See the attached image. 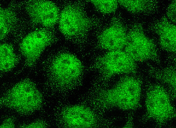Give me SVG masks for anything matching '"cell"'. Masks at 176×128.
<instances>
[{"instance_id": "7a4b0ae2", "label": "cell", "mask_w": 176, "mask_h": 128, "mask_svg": "<svg viewBox=\"0 0 176 128\" xmlns=\"http://www.w3.org/2000/svg\"><path fill=\"white\" fill-rule=\"evenodd\" d=\"M42 102L40 92L34 83L27 79L15 84L1 100V103L4 106L24 114L35 112Z\"/></svg>"}, {"instance_id": "6da1fadb", "label": "cell", "mask_w": 176, "mask_h": 128, "mask_svg": "<svg viewBox=\"0 0 176 128\" xmlns=\"http://www.w3.org/2000/svg\"><path fill=\"white\" fill-rule=\"evenodd\" d=\"M141 92V83L139 79L126 76L112 87L101 91L98 93L97 103L105 109L134 110L139 105Z\"/></svg>"}, {"instance_id": "9c48e42d", "label": "cell", "mask_w": 176, "mask_h": 128, "mask_svg": "<svg viewBox=\"0 0 176 128\" xmlns=\"http://www.w3.org/2000/svg\"><path fill=\"white\" fill-rule=\"evenodd\" d=\"M61 117L66 127L69 128H92L96 126L97 121L95 114L89 108L75 105L64 108Z\"/></svg>"}, {"instance_id": "d6986e66", "label": "cell", "mask_w": 176, "mask_h": 128, "mask_svg": "<svg viewBox=\"0 0 176 128\" xmlns=\"http://www.w3.org/2000/svg\"><path fill=\"white\" fill-rule=\"evenodd\" d=\"M46 123L43 121L38 120L29 123L22 127L23 128H45L46 127Z\"/></svg>"}, {"instance_id": "8fae6325", "label": "cell", "mask_w": 176, "mask_h": 128, "mask_svg": "<svg viewBox=\"0 0 176 128\" xmlns=\"http://www.w3.org/2000/svg\"><path fill=\"white\" fill-rule=\"evenodd\" d=\"M127 33L122 22L114 19L99 36L98 44L101 49L108 51L123 49L126 44Z\"/></svg>"}, {"instance_id": "8992f818", "label": "cell", "mask_w": 176, "mask_h": 128, "mask_svg": "<svg viewBox=\"0 0 176 128\" xmlns=\"http://www.w3.org/2000/svg\"><path fill=\"white\" fill-rule=\"evenodd\" d=\"M97 62V66L106 79L117 74L134 73L137 71L136 62L123 49L109 51Z\"/></svg>"}, {"instance_id": "e0dca14e", "label": "cell", "mask_w": 176, "mask_h": 128, "mask_svg": "<svg viewBox=\"0 0 176 128\" xmlns=\"http://www.w3.org/2000/svg\"><path fill=\"white\" fill-rule=\"evenodd\" d=\"M90 2L100 12L104 14L114 12L118 6L117 0H91Z\"/></svg>"}, {"instance_id": "277c9868", "label": "cell", "mask_w": 176, "mask_h": 128, "mask_svg": "<svg viewBox=\"0 0 176 128\" xmlns=\"http://www.w3.org/2000/svg\"><path fill=\"white\" fill-rule=\"evenodd\" d=\"M83 70L82 64L78 58L68 52L61 53L56 57L50 68L55 82L62 87L71 86L78 81Z\"/></svg>"}, {"instance_id": "5b68a950", "label": "cell", "mask_w": 176, "mask_h": 128, "mask_svg": "<svg viewBox=\"0 0 176 128\" xmlns=\"http://www.w3.org/2000/svg\"><path fill=\"white\" fill-rule=\"evenodd\" d=\"M124 51L136 62L154 60L158 57L152 40L145 34L141 25H134L127 32Z\"/></svg>"}, {"instance_id": "4fadbf2b", "label": "cell", "mask_w": 176, "mask_h": 128, "mask_svg": "<svg viewBox=\"0 0 176 128\" xmlns=\"http://www.w3.org/2000/svg\"><path fill=\"white\" fill-rule=\"evenodd\" d=\"M17 62V58L13 46L10 44L3 43L0 46V67L2 72L12 69Z\"/></svg>"}, {"instance_id": "30bf717a", "label": "cell", "mask_w": 176, "mask_h": 128, "mask_svg": "<svg viewBox=\"0 0 176 128\" xmlns=\"http://www.w3.org/2000/svg\"><path fill=\"white\" fill-rule=\"evenodd\" d=\"M27 10L32 20L46 28L54 26L59 18L58 8L50 1H31L27 6Z\"/></svg>"}, {"instance_id": "3957f363", "label": "cell", "mask_w": 176, "mask_h": 128, "mask_svg": "<svg viewBox=\"0 0 176 128\" xmlns=\"http://www.w3.org/2000/svg\"><path fill=\"white\" fill-rule=\"evenodd\" d=\"M146 119L153 120L159 126L176 117V111L168 93L158 84L150 86L146 92Z\"/></svg>"}, {"instance_id": "5bb4252c", "label": "cell", "mask_w": 176, "mask_h": 128, "mask_svg": "<svg viewBox=\"0 0 176 128\" xmlns=\"http://www.w3.org/2000/svg\"><path fill=\"white\" fill-rule=\"evenodd\" d=\"M118 4L133 13H141L152 9L153 4L149 0H117Z\"/></svg>"}, {"instance_id": "52a82bcc", "label": "cell", "mask_w": 176, "mask_h": 128, "mask_svg": "<svg viewBox=\"0 0 176 128\" xmlns=\"http://www.w3.org/2000/svg\"><path fill=\"white\" fill-rule=\"evenodd\" d=\"M59 18L60 31L63 35L69 37L84 35L91 25L90 19L80 8L75 6L65 8Z\"/></svg>"}, {"instance_id": "9a60e30c", "label": "cell", "mask_w": 176, "mask_h": 128, "mask_svg": "<svg viewBox=\"0 0 176 128\" xmlns=\"http://www.w3.org/2000/svg\"><path fill=\"white\" fill-rule=\"evenodd\" d=\"M154 76L167 84L175 97L176 71L172 67H168L154 72Z\"/></svg>"}, {"instance_id": "7c38bea8", "label": "cell", "mask_w": 176, "mask_h": 128, "mask_svg": "<svg viewBox=\"0 0 176 128\" xmlns=\"http://www.w3.org/2000/svg\"><path fill=\"white\" fill-rule=\"evenodd\" d=\"M161 46L166 51L175 53L176 51V27L175 24L166 17L162 18L155 25Z\"/></svg>"}, {"instance_id": "ac0fdd59", "label": "cell", "mask_w": 176, "mask_h": 128, "mask_svg": "<svg viewBox=\"0 0 176 128\" xmlns=\"http://www.w3.org/2000/svg\"><path fill=\"white\" fill-rule=\"evenodd\" d=\"M176 1H172L170 4L167 11L168 19L172 23H176Z\"/></svg>"}, {"instance_id": "ffe728a7", "label": "cell", "mask_w": 176, "mask_h": 128, "mask_svg": "<svg viewBox=\"0 0 176 128\" xmlns=\"http://www.w3.org/2000/svg\"><path fill=\"white\" fill-rule=\"evenodd\" d=\"M15 124L13 120L9 118L5 119L1 124L0 128H14Z\"/></svg>"}, {"instance_id": "ba28073f", "label": "cell", "mask_w": 176, "mask_h": 128, "mask_svg": "<svg viewBox=\"0 0 176 128\" xmlns=\"http://www.w3.org/2000/svg\"><path fill=\"white\" fill-rule=\"evenodd\" d=\"M51 33L48 31L38 29L30 33L22 39L20 43V52L27 63L34 64L42 52L52 43Z\"/></svg>"}, {"instance_id": "2e32d148", "label": "cell", "mask_w": 176, "mask_h": 128, "mask_svg": "<svg viewBox=\"0 0 176 128\" xmlns=\"http://www.w3.org/2000/svg\"><path fill=\"white\" fill-rule=\"evenodd\" d=\"M15 16L13 12L7 8H0V39L6 35L15 22Z\"/></svg>"}]
</instances>
